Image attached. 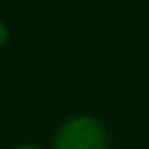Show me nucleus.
<instances>
[{
	"instance_id": "obj_1",
	"label": "nucleus",
	"mask_w": 149,
	"mask_h": 149,
	"mask_svg": "<svg viewBox=\"0 0 149 149\" xmlns=\"http://www.w3.org/2000/svg\"><path fill=\"white\" fill-rule=\"evenodd\" d=\"M53 149H107V132L95 118H72L58 128Z\"/></svg>"
},
{
	"instance_id": "obj_2",
	"label": "nucleus",
	"mask_w": 149,
	"mask_h": 149,
	"mask_svg": "<svg viewBox=\"0 0 149 149\" xmlns=\"http://www.w3.org/2000/svg\"><path fill=\"white\" fill-rule=\"evenodd\" d=\"M7 37H9V30H7V26L2 21H0V47L7 42Z\"/></svg>"
},
{
	"instance_id": "obj_3",
	"label": "nucleus",
	"mask_w": 149,
	"mask_h": 149,
	"mask_svg": "<svg viewBox=\"0 0 149 149\" xmlns=\"http://www.w3.org/2000/svg\"><path fill=\"white\" fill-rule=\"evenodd\" d=\"M14 149H42V147H37V146H30V144H25V146H18Z\"/></svg>"
}]
</instances>
